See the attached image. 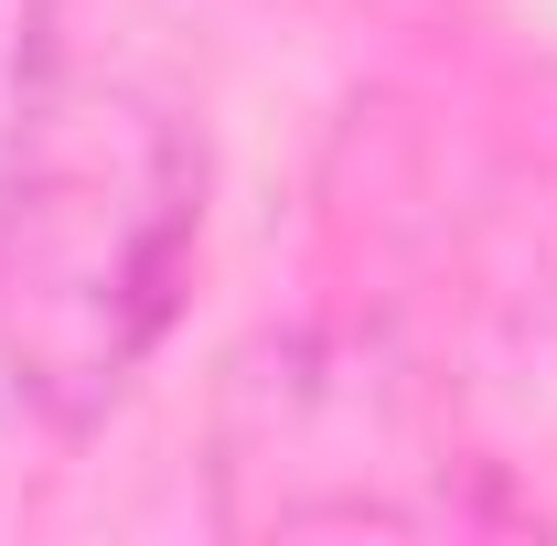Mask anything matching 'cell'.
<instances>
[{
	"mask_svg": "<svg viewBox=\"0 0 557 546\" xmlns=\"http://www.w3.org/2000/svg\"><path fill=\"white\" fill-rule=\"evenodd\" d=\"M205 236L183 119L108 65L33 54L0 108V397L86 418L172 333Z\"/></svg>",
	"mask_w": 557,
	"mask_h": 546,
	"instance_id": "1",
	"label": "cell"
},
{
	"mask_svg": "<svg viewBox=\"0 0 557 546\" xmlns=\"http://www.w3.org/2000/svg\"><path fill=\"white\" fill-rule=\"evenodd\" d=\"M214 525L225 536H461L525 525L493 461L450 439L408 364L364 343H258L214 408Z\"/></svg>",
	"mask_w": 557,
	"mask_h": 546,
	"instance_id": "2",
	"label": "cell"
}]
</instances>
